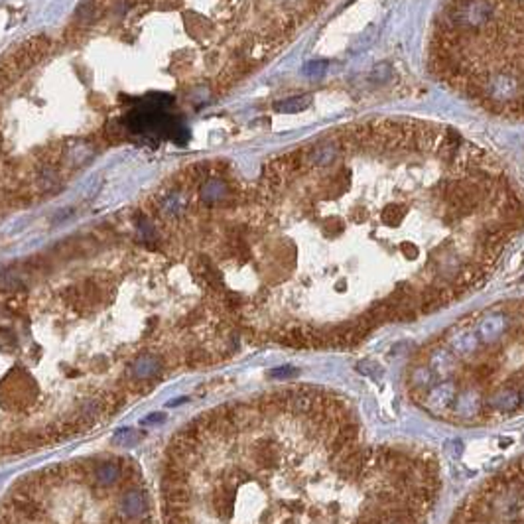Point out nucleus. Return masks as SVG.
Here are the masks:
<instances>
[{"mask_svg":"<svg viewBox=\"0 0 524 524\" xmlns=\"http://www.w3.org/2000/svg\"><path fill=\"white\" fill-rule=\"evenodd\" d=\"M211 414L254 489V524H428L438 503V458L373 440L332 388L288 386Z\"/></svg>","mask_w":524,"mask_h":524,"instance_id":"1","label":"nucleus"},{"mask_svg":"<svg viewBox=\"0 0 524 524\" xmlns=\"http://www.w3.org/2000/svg\"><path fill=\"white\" fill-rule=\"evenodd\" d=\"M414 402L453 424H487L524 408V300L469 314L408 363Z\"/></svg>","mask_w":524,"mask_h":524,"instance_id":"2","label":"nucleus"},{"mask_svg":"<svg viewBox=\"0 0 524 524\" xmlns=\"http://www.w3.org/2000/svg\"><path fill=\"white\" fill-rule=\"evenodd\" d=\"M449 524H524V456L469 492Z\"/></svg>","mask_w":524,"mask_h":524,"instance_id":"3","label":"nucleus"},{"mask_svg":"<svg viewBox=\"0 0 524 524\" xmlns=\"http://www.w3.org/2000/svg\"><path fill=\"white\" fill-rule=\"evenodd\" d=\"M146 508H148V503H146V497H144V492L140 489H130L121 499V514L127 521L142 519Z\"/></svg>","mask_w":524,"mask_h":524,"instance_id":"4","label":"nucleus"},{"mask_svg":"<svg viewBox=\"0 0 524 524\" xmlns=\"http://www.w3.org/2000/svg\"><path fill=\"white\" fill-rule=\"evenodd\" d=\"M93 479L101 487H112L123 479V461H99L93 465Z\"/></svg>","mask_w":524,"mask_h":524,"instance_id":"5","label":"nucleus"},{"mask_svg":"<svg viewBox=\"0 0 524 524\" xmlns=\"http://www.w3.org/2000/svg\"><path fill=\"white\" fill-rule=\"evenodd\" d=\"M160 369H162V365L154 355H142L132 366V373H134L136 381H154L156 375L160 373Z\"/></svg>","mask_w":524,"mask_h":524,"instance_id":"6","label":"nucleus"},{"mask_svg":"<svg viewBox=\"0 0 524 524\" xmlns=\"http://www.w3.org/2000/svg\"><path fill=\"white\" fill-rule=\"evenodd\" d=\"M406 215H408V207L406 205H402V203H388V205L382 209L381 221L388 229H397Z\"/></svg>","mask_w":524,"mask_h":524,"instance_id":"7","label":"nucleus"},{"mask_svg":"<svg viewBox=\"0 0 524 524\" xmlns=\"http://www.w3.org/2000/svg\"><path fill=\"white\" fill-rule=\"evenodd\" d=\"M310 105H312V97L298 95V97H292V99H286V101H282V103H276L274 107L282 112H298V111H303V109H308Z\"/></svg>","mask_w":524,"mask_h":524,"instance_id":"8","label":"nucleus"},{"mask_svg":"<svg viewBox=\"0 0 524 524\" xmlns=\"http://www.w3.org/2000/svg\"><path fill=\"white\" fill-rule=\"evenodd\" d=\"M130 440H134V434H132V429L130 428L121 429V432L114 436V442H116V444H118V442H121V444H128Z\"/></svg>","mask_w":524,"mask_h":524,"instance_id":"9","label":"nucleus"},{"mask_svg":"<svg viewBox=\"0 0 524 524\" xmlns=\"http://www.w3.org/2000/svg\"><path fill=\"white\" fill-rule=\"evenodd\" d=\"M296 375V371L294 369H278V371H272V377H282V379H286V377H294Z\"/></svg>","mask_w":524,"mask_h":524,"instance_id":"10","label":"nucleus"},{"mask_svg":"<svg viewBox=\"0 0 524 524\" xmlns=\"http://www.w3.org/2000/svg\"><path fill=\"white\" fill-rule=\"evenodd\" d=\"M162 420H164V416H150V418L144 420V424H148V422H162Z\"/></svg>","mask_w":524,"mask_h":524,"instance_id":"11","label":"nucleus"}]
</instances>
